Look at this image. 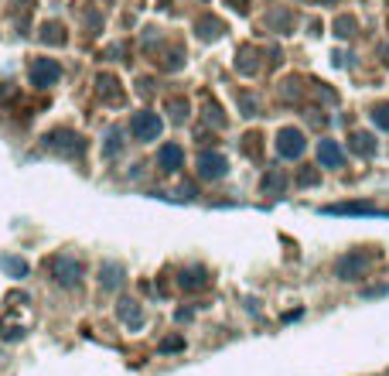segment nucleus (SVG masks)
Wrapping results in <instances>:
<instances>
[{"label": "nucleus", "instance_id": "1", "mask_svg": "<svg viewBox=\"0 0 389 376\" xmlns=\"http://www.w3.org/2000/svg\"><path fill=\"white\" fill-rule=\"evenodd\" d=\"M130 133H133L137 140H157V133H160V117H157V113H137V117L130 120Z\"/></svg>", "mask_w": 389, "mask_h": 376}, {"label": "nucleus", "instance_id": "2", "mask_svg": "<svg viewBox=\"0 0 389 376\" xmlns=\"http://www.w3.org/2000/svg\"><path fill=\"white\" fill-rule=\"evenodd\" d=\"M276 151L283 154V158H297V154H304V133L301 130H280V137H276Z\"/></svg>", "mask_w": 389, "mask_h": 376}, {"label": "nucleus", "instance_id": "3", "mask_svg": "<svg viewBox=\"0 0 389 376\" xmlns=\"http://www.w3.org/2000/svg\"><path fill=\"white\" fill-rule=\"evenodd\" d=\"M62 79V69H58V62H51V58H38L35 62V69H31V83L35 85H51Z\"/></svg>", "mask_w": 389, "mask_h": 376}, {"label": "nucleus", "instance_id": "4", "mask_svg": "<svg viewBox=\"0 0 389 376\" xmlns=\"http://www.w3.org/2000/svg\"><path fill=\"white\" fill-rule=\"evenodd\" d=\"M157 165L164 167V171H178V167L185 165V151H181L178 144H164V147L157 151Z\"/></svg>", "mask_w": 389, "mask_h": 376}, {"label": "nucleus", "instance_id": "5", "mask_svg": "<svg viewBox=\"0 0 389 376\" xmlns=\"http://www.w3.org/2000/svg\"><path fill=\"white\" fill-rule=\"evenodd\" d=\"M317 161H321L324 167H342L345 154H342V147H338L335 140H321V147H317Z\"/></svg>", "mask_w": 389, "mask_h": 376}, {"label": "nucleus", "instance_id": "6", "mask_svg": "<svg viewBox=\"0 0 389 376\" xmlns=\"http://www.w3.org/2000/svg\"><path fill=\"white\" fill-rule=\"evenodd\" d=\"M198 171H201V178H222L226 174V158L222 154H201Z\"/></svg>", "mask_w": 389, "mask_h": 376}, {"label": "nucleus", "instance_id": "7", "mask_svg": "<svg viewBox=\"0 0 389 376\" xmlns=\"http://www.w3.org/2000/svg\"><path fill=\"white\" fill-rule=\"evenodd\" d=\"M55 274H58L62 284H76L82 270H78V263H72V260H58V263H55Z\"/></svg>", "mask_w": 389, "mask_h": 376}, {"label": "nucleus", "instance_id": "8", "mask_svg": "<svg viewBox=\"0 0 389 376\" xmlns=\"http://www.w3.org/2000/svg\"><path fill=\"white\" fill-rule=\"evenodd\" d=\"M119 318H123L126 325H140V322H144V315H140V308H137L133 301H123V308H119Z\"/></svg>", "mask_w": 389, "mask_h": 376}, {"label": "nucleus", "instance_id": "9", "mask_svg": "<svg viewBox=\"0 0 389 376\" xmlns=\"http://www.w3.org/2000/svg\"><path fill=\"white\" fill-rule=\"evenodd\" d=\"M201 284H205L201 270H188V274H181V288H201Z\"/></svg>", "mask_w": 389, "mask_h": 376}, {"label": "nucleus", "instance_id": "10", "mask_svg": "<svg viewBox=\"0 0 389 376\" xmlns=\"http://www.w3.org/2000/svg\"><path fill=\"white\" fill-rule=\"evenodd\" d=\"M351 140H355V151H358V154H369V151H372V144H369L372 137H365V133H355Z\"/></svg>", "mask_w": 389, "mask_h": 376}, {"label": "nucleus", "instance_id": "11", "mask_svg": "<svg viewBox=\"0 0 389 376\" xmlns=\"http://www.w3.org/2000/svg\"><path fill=\"white\" fill-rule=\"evenodd\" d=\"M372 117H376V124L383 126V130H389V106H379V110H376Z\"/></svg>", "mask_w": 389, "mask_h": 376}]
</instances>
